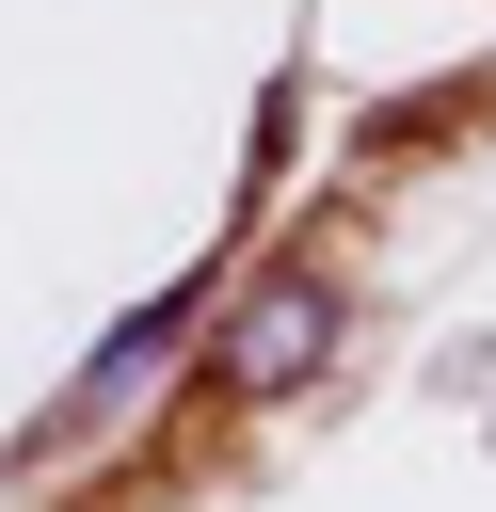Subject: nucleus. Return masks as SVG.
Segmentation results:
<instances>
[{
    "label": "nucleus",
    "mask_w": 496,
    "mask_h": 512,
    "mask_svg": "<svg viewBox=\"0 0 496 512\" xmlns=\"http://www.w3.org/2000/svg\"><path fill=\"white\" fill-rule=\"evenodd\" d=\"M176 320H192V304H144V320H128V336H112V352H96L80 384H96V400H128V384H144V368L176 352Z\"/></svg>",
    "instance_id": "f03ea898"
},
{
    "label": "nucleus",
    "mask_w": 496,
    "mask_h": 512,
    "mask_svg": "<svg viewBox=\"0 0 496 512\" xmlns=\"http://www.w3.org/2000/svg\"><path fill=\"white\" fill-rule=\"evenodd\" d=\"M320 352H336V288H320V272H272V288L224 320V352H208V368H224L240 400H288Z\"/></svg>",
    "instance_id": "f257e3e1"
}]
</instances>
